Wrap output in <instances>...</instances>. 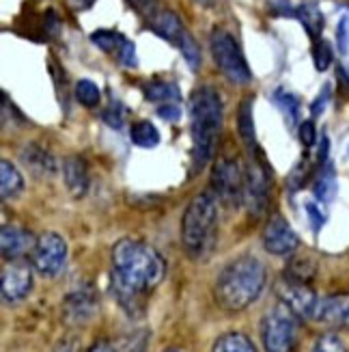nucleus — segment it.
<instances>
[{"label": "nucleus", "mask_w": 349, "mask_h": 352, "mask_svg": "<svg viewBox=\"0 0 349 352\" xmlns=\"http://www.w3.org/2000/svg\"><path fill=\"white\" fill-rule=\"evenodd\" d=\"M130 3L139 9L141 13H154V7H156V0H130Z\"/></svg>", "instance_id": "39"}, {"label": "nucleus", "mask_w": 349, "mask_h": 352, "mask_svg": "<svg viewBox=\"0 0 349 352\" xmlns=\"http://www.w3.org/2000/svg\"><path fill=\"white\" fill-rule=\"evenodd\" d=\"M149 26L154 33H158L162 39L175 43L179 48V43L184 41V37L188 35L186 26L181 24V20L177 18V15L173 11H154L149 15Z\"/></svg>", "instance_id": "16"}, {"label": "nucleus", "mask_w": 349, "mask_h": 352, "mask_svg": "<svg viewBox=\"0 0 349 352\" xmlns=\"http://www.w3.org/2000/svg\"><path fill=\"white\" fill-rule=\"evenodd\" d=\"M313 318L326 327L349 329V292L322 298L317 302V309H315Z\"/></svg>", "instance_id": "13"}, {"label": "nucleus", "mask_w": 349, "mask_h": 352, "mask_svg": "<svg viewBox=\"0 0 349 352\" xmlns=\"http://www.w3.org/2000/svg\"><path fill=\"white\" fill-rule=\"evenodd\" d=\"M54 352H80V344L75 338H65L56 344Z\"/></svg>", "instance_id": "38"}, {"label": "nucleus", "mask_w": 349, "mask_h": 352, "mask_svg": "<svg viewBox=\"0 0 349 352\" xmlns=\"http://www.w3.org/2000/svg\"><path fill=\"white\" fill-rule=\"evenodd\" d=\"M326 102H328V89H324V96H320L317 98V102L313 104V115L317 117L322 111H324V106H326Z\"/></svg>", "instance_id": "41"}, {"label": "nucleus", "mask_w": 349, "mask_h": 352, "mask_svg": "<svg viewBox=\"0 0 349 352\" xmlns=\"http://www.w3.org/2000/svg\"><path fill=\"white\" fill-rule=\"evenodd\" d=\"M164 352H184V350H179V348H169V350H164Z\"/></svg>", "instance_id": "44"}, {"label": "nucleus", "mask_w": 349, "mask_h": 352, "mask_svg": "<svg viewBox=\"0 0 349 352\" xmlns=\"http://www.w3.org/2000/svg\"><path fill=\"white\" fill-rule=\"evenodd\" d=\"M317 274V262L313 257L304 255V257H291L289 264L285 268V277L293 279L300 283H311Z\"/></svg>", "instance_id": "20"}, {"label": "nucleus", "mask_w": 349, "mask_h": 352, "mask_svg": "<svg viewBox=\"0 0 349 352\" xmlns=\"http://www.w3.org/2000/svg\"><path fill=\"white\" fill-rule=\"evenodd\" d=\"M337 39H339V50H341L343 54H347V50H349V20H347V18H343V20L339 22Z\"/></svg>", "instance_id": "35"}, {"label": "nucleus", "mask_w": 349, "mask_h": 352, "mask_svg": "<svg viewBox=\"0 0 349 352\" xmlns=\"http://www.w3.org/2000/svg\"><path fill=\"white\" fill-rule=\"evenodd\" d=\"M211 54H214V60L224 74V78H229L235 85H248L252 80L250 67L231 33L222 28H216L211 33Z\"/></svg>", "instance_id": "6"}, {"label": "nucleus", "mask_w": 349, "mask_h": 352, "mask_svg": "<svg viewBox=\"0 0 349 352\" xmlns=\"http://www.w3.org/2000/svg\"><path fill=\"white\" fill-rule=\"evenodd\" d=\"M296 15L302 20V24H304V28L309 30V35H311L313 39H317V37L322 35L324 15H322V11L317 9L315 5H302V7L296 11Z\"/></svg>", "instance_id": "24"}, {"label": "nucleus", "mask_w": 349, "mask_h": 352, "mask_svg": "<svg viewBox=\"0 0 349 352\" xmlns=\"http://www.w3.org/2000/svg\"><path fill=\"white\" fill-rule=\"evenodd\" d=\"M86 352H117V350H115V346L108 344V342H95Z\"/></svg>", "instance_id": "40"}, {"label": "nucleus", "mask_w": 349, "mask_h": 352, "mask_svg": "<svg viewBox=\"0 0 349 352\" xmlns=\"http://www.w3.org/2000/svg\"><path fill=\"white\" fill-rule=\"evenodd\" d=\"M315 65L320 72L328 69V65L332 63V50H330V45L326 41H317L315 45Z\"/></svg>", "instance_id": "33"}, {"label": "nucleus", "mask_w": 349, "mask_h": 352, "mask_svg": "<svg viewBox=\"0 0 349 352\" xmlns=\"http://www.w3.org/2000/svg\"><path fill=\"white\" fill-rule=\"evenodd\" d=\"M265 279L267 272L261 259L252 255H241L220 270L214 287L216 300L226 311L246 309L263 292Z\"/></svg>", "instance_id": "2"}, {"label": "nucleus", "mask_w": 349, "mask_h": 352, "mask_svg": "<svg viewBox=\"0 0 349 352\" xmlns=\"http://www.w3.org/2000/svg\"><path fill=\"white\" fill-rule=\"evenodd\" d=\"M300 244L298 234L280 214H274L263 229V247L272 255H291Z\"/></svg>", "instance_id": "11"}, {"label": "nucleus", "mask_w": 349, "mask_h": 352, "mask_svg": "<svg viewBox=\"0 0 349 352\" xmlns=\"http://www.w3.org/2000/svg\"><path fill=\"white\" fill-rule=\"evenodd\" d=\"M298 320L300 318L285 302H278L276 307H272L261 322V338L265 352H296L300 338Z\"/></svg>", "instance_id": "5"}, {"label": "nucleus", "mask_w": 349, "mask_h": 352, "mask_svg": "<svg viewBox=\"0 0 349 352\" xmlns=\"http://www.w3.org/2000/svg\"><path fill=\"white\" fill-rule=\"evenodd\" d=\"M33 253V266L43 277H56L63 270L65 259H67V242L63 236L54 232H45L37 238Z\"/></svg>", "instance_id": "8"}, {"label": "nucleus", "mask_w": 349, "mask_h": 352, "mask_svg": "<svg viewBox=\"0 0 349 352\" xmlns=\"http://www.w3.org/2000/svg\"><path fill=\"white\" fill-rule=\"evenodd\" d=\"M269 199V177L263 169V164L250 162L246 169V186H244V204L252 217H261L267 208Z\"/></svg>", "instance_id": "10"}, {"label": "nucleus", "mask_w": 349, "mask_h": 352, "mask_svg": "<svg viewBox=\"0 0 349 352\" xmlns=\"http://www.w3.org/2000/svg\"><path fill=\"white\" fill-rule=\"evenodd\" d=\"M97 311V298L91 289L71 292L63 302V318L67 324H84Z\"/></svg>", "instance_id": "15"}, {"label": "nucleus", "mask_w": 349, "mask_h": 352, "mask_svg": "<svg viewBox=\"0 0 349 352\" xmlns=\"http://www.w3.org/2000/svg\"><path fill=\"white\" fill-rule=\"evenodd\" d=\"M196 3H201V5H211L214 0H196Z\"/></svg>", "instance_id": "43"}, {"label": "nucleus", "mask_w": 349, "mask_h": 352, "mask_svg": "<svg viewBox=\"0 0 349 352\" xmlns=\"http://www.w3.org/2000/svg\"><path fill=\"white\" fill-rule=\"evenodd\" d=\"M164 277L166 262L151 244L134 238H123L115 244L112 294L128 316H143L149 292H154Z\"/></svg>", "instance_id": "1"}, {"label": "nucleus", "mask_w": 349, "mask_h": 352, "mask_svg": "<svg viewBox=\"0 0 349 352\" xmlns=\"http://www.w3.org/2000/svg\"><path fill=\"white\" fill-rule=\"evenodd\" d=\"M35 244L37 238L18 225H5L3 232H0V249H3V257L9 262L24 257L28 251L35 249Z\"/></svg>", "instance_id": "14"}, {"label": "nucleus", "mask_w": 349, "mask_h": 352, "mask_svg": "<svg viewBox=\"0 0 349 352\" xmlns=\"http://www.w3.org/2000/svg\"><path fill=\"white\" fill-rule=\"evenodd\" d=\"M274 289H276L280 302H285L300 320H309L315 316L320 298L315 296V292L309 287V283H300V281L282 277Z\"/></svg>", "instance_id": "9"}, {"label": "nucleus", "mask_w": 349, "mask_h": 352, "mask_svg": "<svg viewBox=\"0 0 349 352\" xmlns=\"http://www.w3.org/2000/svg\"><path fill=\"white\" fill-rule=\"evenodd\" d=\"M278 104L282 106V111L289 115V121L291 124H296L298 121V115H300V100L291 94H278Z\"/></svg>", "instance_id": "32"}, {"label": "nucleus", "mask_w": 349, "mask_h": 352, "mask_svg": "<svg viewBox=\"0 0 349 352\" xmlns=\"http://www.w3.org/2000/svg\"><path fill=\"white\" fill-rule=\"evenodd\" d=\"M145 96L151 102H160V104H179V89L173 82H164V80H154L145 87Z\"/></svg>", "instance_id": "22"}, {"label": "nucleus", "mask_w": 349, "mask_h": 352, "mask_svg": "<svg viewBox=\"0 0 349 352\" xmlns=\"http://www.w3.org/2000/svg\"><path fill=\"white\" fill-rule=\"evenodd\" d=\"M71 5L78 7V9H86V7L93 5V0H71Z\"/></svg>", "instance_id": "42"}, {"label": "nucleus", "mask_w": 349, "mask_h": 352, "mask_svg": "<svg viewBox=\"0 0 349 352\" xmlns=\"http://www.w3.org/2000/svg\"><path fill=\"white\" fill-rule=\"evenodd\" d=\"M306 214H309V221H311L313 229H315V232H320V229L324 227V223H326V214L320 210V206H317V204H306Z\"/></svg>", "instance_id": "34"}, {"label": "nucleus", "mask_w": 349, "mask_h": 352, "mask_svg": "<svg viewBox=\"0 0 349 352\" xmlns=\"http://www.w3.org/2000/svg\"><path fill=\"white\" fill-rule=\"evenodd\" d=\"M222 130V100L216 89L201 87L190 98V132H192V164L203 169L214 156Z\"/></svg>", "instance_id": "3"}, {"label": "nucleus", "mask_w": 349, "mask_h": 352, "mask_svg": "<svg viewBox=\"0 0 349 352\" xmlns=\"http://www.w3.org/2000/svg\"><path fill=\"white\" fill-rule=\"evenodd\" d=\"M300 141L304 147H313L315 143V126L313 121H304V124L300 126Z\"/></svg>", "instance_id": "37"}, {"label": "nucleus", "mask_w": 349, "mask_h": 352, "mask_svg": "<svg viewBox=\"0 0 349 352\" xmlns=\"http://www.w3.org/2000/svg\"><path fill=\"white\" fill-rule=\"evenodd\" d=\"M218 240V204L209 192L196 195L181 221V242L192 259H205Z\"/></svg>", "instance_id": "4"}, {"label": "nucleus", "mask_w": 349, "mask_h": 352, "mask_svg": "<svg viewBox=\"0 0 349 352\" xmlns=\"http://www.w3.org/2000/svg\"><path fill=\"white\" fill-rule=\"evenodd\" d=\"M24 188V177L20 175V171L9 160L0 162V195L7 201V199L20 195Z\"/></svg>", "instance_id": "19"}, {"label": "nucleus", "mask_w": 349, "mask_h": 352, "mask_svg": "<svg viewBox=\"0 0 349 352\" xmlns=\"http://www.w3.org/2000/svg\"><path fill=\"white\" fill-rule=\"evenodd\" d=\"M179 50H181V54H184V58L188 60V65L192 69H196L201 65V50H199V45H196V41H194V37L190 33L184 37V41L179 43Z\"/></svg>", "instance_id": "30"}, {"label": "nucleus", "mask_w": 349, "mask_h": 352, "mask_svg": "<svg viewBox=\"0 0 349 352\" xmlns=\"http://www.w3.org/2000/svg\"><path fill=\"white\" fill-rule=\"evenodd\" d=\"M211 352H256V348L244 333H224L216 340Z\"/></svg>", "instance_id": "21"}, {"label": "nucleus", "mask_w": 349, "mask_h": 352, "mask_svg": "<svg viewBox=\"0 0 349 352\" xmlns=\"http://www.w3.org/2000/svg\"><path fill=\"white\" fill-rule=\"evenodd\" d=\"M313 352H349V350L345 348V344L337 338V335L328 333V335H322V338L315 342Z\"/></svg>", "instance_id": "31"}, {"label": "nucleus", "mask_w": 349, "mask_h": 352, "mask_svg": "<svg viewBox=\"0 0 349 352\" xmlns=\"http://www.w3.org/2000/svg\"><path fill=\"white\" fill-rule=\"evenodd\" d=\"M335 192H337L335 173H332L330 166H326L315 182V195H317V199H322V201H330V199L335 197Z\"/></svg>", "instance_id": "28"}, {"label": "nucleus", "mask_w": 349, "mask_h": 352, "mask_svg": "<svg viewBox=\"0 0 349 352\" xmlns=\"http://www.w3.org/2000/svg\"><path fill=\"white\" fill-rule=\"evenodd\" d=\"M33 287V270L26 262L13 259L3 270V298L7 302H18L28 296Z\"/></svg>", "instance_id": "12"}, {"label": "nucleus", "mask_w": 349, "mask_h": 352, "mask_svg": "<svg viewBox=\"0 0 349 352\" xmlns=\"http://www.w3.org/2000/svg\"><path fill=\"white\" fill-rule=\"evenodd\" d=\"M158 115L166 121H177L179 115H181V109L177 102H171V104H160L158 106Z\"/></svg>", "instance_id": "36"}, {"label": "nucleus", "mask_w": 349, "mask_h": 352, "mask_svg": "<svg viewBox=\"0 0 349 352\" xmlns=\"http://www.w3.org/2000/svg\"><path fill=\"white\" fill-rule=\"evenodd\" d=\"M130 139L134 145L139 147H156L160 143V134L156 130L154 124H149V121H136L130 130Z\"/></svg>", "instance_id": "23"}, {"label": "nucleus", "mask_w": 349, "mask_h": 352, "mask_svg": "<svg viewBox=\"0 0 349 352\" xmlns=\"http://www.w3.org/2000/svg\"><path fill=\"white\" fill-rule=\"evenodd\" d=\"M75 100H78L86 109H95V106L101 102V91L93 80H80L75 85Z\"/></svg>", "instance_id": "27"}, {"label": "nucleus", "mask_w": 349, "mask_h": 352, "mask_svg": "<svg viewBox=\"0 0 349 352\" xmlns=\"http://www.w3.org/2000/svg\"><path fill=\"white\" fill-rule=\"evenodd\" d=\"M22 162L28 166L30 171L37 175H52L56 171V162L54 158L48 154L45 149L37 147V145H28L22 151Z\"/></svg>", "instance_id": "18"}, {"label": "nucleus", "mask_w": 349, "mask_h": 352, "mask_svg": "<svg viewBox=\"0 0 349 352\" xmlns=\"http://www.w3.org/2000/svg\"><path fill=\"white\" fill-rule=\"evenodd\" d=\"M211 186L216 197L229 208H237L244 201V186H246V171L241 169L237 158H220L211 173Z\"/></svg>", "instance_id": "7"}, {"label": "nucleus", "mask_w": 349, "mask_h": 352, "mask_svg": "<svg viewBox=\"0 0 349 352\" xmlns=\"http://www.w3.org/2000/svg\"><path fill=\"white\" fill-rule=\"evenodd\" d=\"M63 177H65V184H67V190L75 199H80V197L86 195L91 177H88V166H86V162L82 158H78V156L65 158V162H63Z\"/></svg>", "instance_id": "17"}, {"label": "nucleus", "mask_w": 349, "mask_h": 352, "mask_svg": "<svg viewBox=\"0 0 349 352\" xmlns=\"http://www.w3.org/2000/svg\"><path fill=\"white\" fill-rule=\"evenodd\" d=\"M125 115H128L125 106L121 104V102H117V100H112V102L104 109L101 119H104L110 128L121 130V128H123V124H125Z\"/></svg>", "instance_id": "29"}, {"label": "nucleus", "mask_w": 349, "mask_h": 352, "mask_svg": "<svg viewBox=\"0 0 349 352\" xmlns=\"http://www.w3.org/2000/svg\"><path fill=\"white\" fill-rule=\"evenodd\" d=\"M237 124H239L241 139L250 147V154H252V151H256V147H254V124H252V100L250 98L241 102Z\"/></svg>", "instance_id": "25"}, {"label": "nucleus", "mask_w": 349, "mask_h": 352, "mask_svg": "<svg viewBox=\"0 0 349 352\" xmlns=\"http://www.w3.org/2000/svg\"><path fill=\"white\" fill-rule=\"evenodd\" d=\"M91 39H93V43H97L104 52L115 54V56H119L121 48H123L128 41L123 35L117 33V30H97V33L91 35Z\"/></svg>", "instance_id": "26"}]
</instances>
